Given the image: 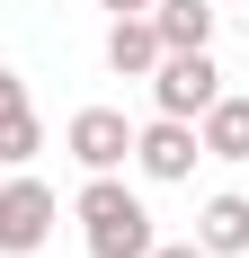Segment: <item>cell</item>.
Here are the masks:
<instances>
[{
	"label": "cell",
	"instance_id": "1",
	"mask_svg": "<svg viewBox=\"0 0 249 258\" xmlns=\"http://www.w3.org/2000/svg\"><path fill=\"white\" fill-rule=\"evenodd\" d=\"M72 214H80L89 258H151V240H160V232H151V205L116 178V169H89L80 196H72Z\"/></svg>",
	"mask_w": 249,
	"mask_h": 258
},
{
	"label": "cell",
	"instance_id": "2",
	"mask_svg": "<svg viewBox=\"0 0 249 258\" xmlns=\"http://www.w3.org/2000/svg\"><path fill=\"white\" fill-rule=\"evenodd\" d=\"M214 98H223V62H214V45H169L160 62H151V107H160V116H187V125H196Z\"/></svg>",
	"mask_w": 249,
	"mask_h": 258
},
{
	"label": "cell",
	"instance_id": "3",
	"mask_svg": "<svg viewBox=\"0 0 249 258\" xmlns=\"http://www.w3.org/2000/svg\"><path fill=\"white\" fill-rule=\"evenodd\" d=\"M196 160H205V134L187 125V116H151V125H134V169H143L151 187L196 178Z\"/></svg>",
	"mask_w": 249,
	"mask_h": 258
},
{
	"label": "cell",
	"instance_id": "4",
	"mask_svg": "<svg viewBox=\"0 0 249 258\" xmlns=\"http://www.w3.org/2000/svg\"><path fill=\"white\" fill-rule=\"evenodd\" d=\"M53 240V187L27 178V169H9L0 178V258H27Z\"/></svg>",
	"mask_w": 249,
	"mask_h": 258
},
{
	"label": "cell",
	"instance_id": "5",
	"mask_svg": "<svg viewBox=\"0 0 249 258\" xmlns=\"http://www.w3.org/2000/svg\"><path fill=\"white\" fill-rule=\"evenodd\" d=\"M63 143H72L80 169H125V160H134V125H125V107H80L72 125H63Z\"/></svg>",
	"mask_w": 249,
	"mask_h": 258
},
{
	"label": "cell",
	"instance_id": "6",
	"mask_svg": "<svg viewBox=\"0 0 249 258\" xmlns=\"http://www.w3.org/2000/svg\"><path fill=\"white\" fill-rule=\"evenodd\" d=\"M160 27H151V9H134V18H107V72L116 80H151V62H160Z\"/></svg>",
	"mask_w": 249,
	"mask_h": 258
},
{
	"label": "cell",
	"instance_id": "7",
	"mask_svg": "<svg viewBox=\"0 0 249 258\" xmlns=\"http://www.w3.org/2000/svg\"><path fill=\"white\" fill-rule=\"evenodd\" d=\"M196 240H205L214 258H240V249H249V196H240V187L205 196V214H196Z\"/></svg>",
	"mask_w": 249,
	"mask_h": 258
},
{
	"label": "cell",
	"instance_id": "8",
	"mask_svg": "<svg viewBox=\"0 0 249 258\" xmlns=\"http://www.w3.org/2000/svg\"><path fill=\"white\" fill-rule=\"evenodd\" d=\"M196 134H205V160H249V98L223 89V98L196 116Z\"/></svg>",
	"mask_w": 249,
	"mask_h": 258
},
{
	"label": "cell",
	"instance_id": "9",
	"mask_svg": "<svg viewBox=\"0 0 249 258\" xmlns=\"http://www.w3.org/2000/svg\"><path fill=\"white\" fill-rule=\"evenodd\" d=\"M36 152H45V116L27 98H0V169H27Z\"/></svg>",
	"mask_w": 249,
	"mask_h": 258
},
{
	"label": "cell",
	"instance_id": "10",
	"mask_svg": "<svg viewBox=\"0 0 249 258\" xmlns=\"http://www.w3.org/2000/svg\"><path fill=\"white\" fill-rule=\"evenodd\" d=\"M160 45H214V0H151Z\"/></svg>",
	"mask_w": 249,
	"mask_h": 258
},
{
	"label": "cell",
	"instance_id": "11",
	"mask_svg": "<svg viewBox=\"0 0 249 258\" xmlns=\"http://www.w3.org/2000/svg\"><path fill=\"white\" fill-rule=\"evenodd\" d=\"M151 258H214L205 240H151Z\"/></svg>",
	"mask_w": 249,
	"mask_h": 258
},
{
	"label": "cell",
	"instance_id": "12",
	"mask_svg": "<svg viewBox=\"0 0 249 258\" xmlns=\"http://www.w3.org/2000/svg\"><path fill=\"white\" fill-rule=\"evenodd\" d=\"M98 9H107V18H134V9H151V0H98Z\"/></svg>",
	"mask_w": 249,
	"mask_h": 258
},
{
	"label": "cell",
	"instance_id": "13",
	"mask_svg": "<svg viewBox=\"0 0 249 258\" xmlns=\"http://www.w3.org/2000/svg\"><path fill=\"white\" fill-rule=\"evenodd\" d=\"M240 27H249V9H240Z\"/></svg>",
	"mask_w": 249,
	"mask_h": 258
}]
</instances>
